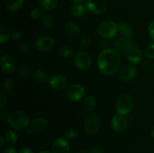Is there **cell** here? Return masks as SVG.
I'll return each instance as SVG.
<instances>
[{"mask_svg": "<svg viewBox=\"0 0 154 153\" xmlns=\"http://www.w3.org/2000/svg\"><path fill=\"white\" fill-rule=\"evenodd\" d=\"M119 32L122 35L126 38H131L135 34L134 28L132 25L125 22H121L118 24Z\"/></svg>", "mask_w": 154, "mask_h": 153, "instance_id": "16", "label": "cell"}, {"mask_svg": "<svg viewBox=\"0 0 154 153\" xmlns=\"http://www.w3.org/2000/svg\"><path fill=\"white\" fill-rule=\"evenodd\" d=\"M83 106L87 112H90L93 110L96 106V100L93 96H88L83 101Z\"/></svg>", "mask_w": 154, "mask_h": 153, "instance_id": "24", "label": "cell"}, {"mask_svg": "<svg viewBox=\"0 0 154 153\" xmlns=\"http://www.w3.org/2000/svg\"><path fill=\"white\" fill-rule=\"evenodd\" d=\"M79 135V131L76 128H70L66 133V137L68 140H74Z\"/></svg>", "mask_w": 154, "mask_h": 153, "instance_id": "30", "label": "cell"}, {"mask_svg": "<svg viewBox=\"0 0 154 153\" xmlns=\"http://www.w3.org/2000/svg\"><path fill=\"white\" fill-rule=\"evenodd\" d=\"M49 84L54 89L61 91L67 86V80L60 74H54L50 77Z\"/></svg>", "mask_w": 154, "mask_h": 153, "instance_id": "10", "label": "cell"}, {"mask_svg": "<svg viewBox=\"0 0 154 153\" xmlns=\"http://www.w3.org/2000/svg\"><path fill=\"white\" fill-rule=\"evenodd\" d=\"M14 88V83L13 81L11 80V79H5L4 80V82H3V88H4V91L5 92L10 93L13 90Z\"/></svg>", "mask_w": 154, "mask_h": 153, "instance_id": "29", "label": "cell"}, {"mask_svg": "<svg viewBox=\"0 0 154 153\" xmlns=\"http://www.w3.org/2000/svg\"><path fill=\"white\" fill-rule=\"evenodd\" d=\"M132 40L129 38H119L117 40H115V46H117V49L121 51H126L128 48L132 46Z\"/></svg>", "mask_w": 154, "mask_h": 153, "instance_id": "19", "label": "cell"}, {"mask_svg": "<svg viewBox=\"0 0 154 153\" xmlns=\"http://www.w3.org/2000/svg\"><path fill=\"white\" fill-rule=\"evenodd\" d=\"M9 38H11L10 33L4 27H2L1 31H0V42L1 44H4L5 42L8 41Z\"/></svg>", "mask_w": 154, "mask_h": 153, "instance_id": "28", "label": "cell"}, {"mask_svg": "<svg viewBox=\"0 0 154 153\" xmlns=\"http://www.w3.org/2000/svg\"><path fill=\"white\" fill-rule=\"evenodd\" d=\"M10 37L11 38L14 40H18V39L20 38L21 33L20 32L17 31V30H14V31H12L10 33Z\"/></svg>", "mask_w": 154, "mask_h": 153, "instance_id": "36", "label": "cell"}, {"mask_svg": "<svg viewBox=\"0 0 154 153\" xmlns=\"http://www.w3.org/2000/svg\"><path fill=\"white\" fill-rule=\"evenodd\" d=\"M42 11L40 8H35L34 9H32V10L31 11V17L32 19H38L42 16Z\"/></svg>", "mask_w": 154, "mask_h": 153, "instance_id": "32", "label": "cell"}, {"mask_svg": "<svg viewBox=\"0 0 154 153\" xmlns=\"http://www.w3.org/2000/svg\"><path fill=\"white\" fill-rule=\"evenodd\" d=\"M85 8L86 7H84L81 4H75L71 7L70 12L73 16H76V17H79V16H81L85 14Z\"/></svg>", "mask_w": 154, "mask_h": 153, "instance_id": "22", "label": "cell"}, {"mask_svg": "<svg viewBox=\"0 0 154 153\" xmlns=\"http://www.w3.org/2000/svg\"><path fill=\"white\" fill-rule=\"evenodd\" d=\"M59 52L64 57H71L73 55V50L72 48L66 45H63L59 49Z\"/></svg>", "mask_w": 154, "mask_h": 153, "instance_id": "26", "label": "cell"}, {"mask_svg": "<svg viewBox=\"0 0 154 153\" xmlns=\"http://www.w3.org/2000/svg\"><path fill=\"white\" fill-rule=\"evenodd\" d=\"M133 106L134 103L132 98L125 94L118 98L116 104V110L119 115L126 116L132 111Z\"/></svg>", "mask_w": 154, "mask_h": 153, "instance_id": "4", "label": "cell"}, {"mask_svg": "<svg viewBox=\"0 0 154 153\" xmlns=\"http://www.w3.org/2000/svg\"><path fill=\"white\" fill-rule=\"evenodd\" d=\"M24 0H5V6L11 12L19 10L23 4Z\"/></svg>", "mask_w": 154, "mask_h": 153, "instance_id": "20", "label": "cell"}, {"mask_svg": "<svg viewBox=\"0 0 154 153\" xmlns=\"http://www.w3.org/2000/svg\"><path fill=\"white\" fill-rule=\"evenodd\" d=\"M48 122L45 118H37L32 122L31 127L33 130L36 132H42L48 128Z\"/></svg>", "mask_w": 154, "mask_h": 153, "instance_id": "17", "label": "cell"}, {"mask_svg": "<svg viewBox=\"0 0 154 153\" xmlns=\"http://www.w3.org/2000/svg\"><path fill=\"white\" fill-rule=\"evenodd\" d=\"M58 0H39V5L44 10H51L57 5Z\"/></svg>", "mask_w": 154, "mask_h": 153, "instance_id": "21", "label": "cell"}, {"mask_svg": "<svg viewBox=\"0 0 154 153\" xmlns=\"http://www.w3.org/2000/svg\"><path fill=\"white\" fill-rule=\"evenodd\" d=\"M150 134H151L152 137L154 138V127L153 128H152L151 131H150Z\"/></svg>", "mask_w": 154, "mask_h": 153, "instance_id": "45", "label": "cell"}, {"mask_svg": "<svg viewBox=\"0 0 154 153\" xmlns=\"http://www.w3.org/2000/svg\"><path fill=\"white\" fill-rule=\"evenodd\" d=\"M85 7L90 13L99 14L106 10L108 7L107 0H86Z\"/></svg>", "mask_w": 154, "mask_h": 153, "instance_id": "7", "label": "cell"}, {"mask_svg": "<svg viewBox=\"0 0 154 153\" xmlns=\"http://www.w3.org/2000/svg\"><path fill=\"white\" fill-rule=\"evenodd\" d=\"M75 2V4H81L84 2V0H72Z\"/></svg>", "mask_w": 154, "mask_h": 153, "instance_id": "43", "label": "cell"}, {"mask_svg": "<svg viewBox=\"0 0 154 153\" xmlns=\"http://www.w3.org/2000/svg\"><path fill=\"white\" fill-rule=\"evenodd\" d=\"M90 153H103V150H102V148H100V147L95 146L90 149Z\"/></svg>", "mask_w": 154, "mask_h": 153, "instance_id": "40", "label": "cell"}, {"mask_svg": "<svg viewBox=\"0 0 154 153\" xmlns=\"http://www.w3.org/2000/svg\"><path fill=\"white\" fill-rule=\"evenodd\" d=\"M120 65V58L118 52L112 48L104 50L98 57V67L105 75H111L118 70Z\"/></svg>", "mask_w": 154, "mask_h": 153, "instance_id": "1", "label": "cell"}, {"mask_svg": "<svg viewBox=\"0 0 154 153\" xmlns=\"http://www.w3.org/2000/svg\"><path fill=\"white\" fill-rule=\"evenodd\" d=\"M4 144H5L4 138H3L2 136H1V137H0V147L2 148V147L4 146Z\"/></svg>", "mask_w": 154, "mask_h": 153, "instance_id": "42", "label": "cell"}, {"mask_svg": "<svg viewBox=\"0 0 154 153\" xmlns=\"http://www.w3.org/2000/svg\"><path fill=\"white\" fill-rule=\"evenodd\" d=\"M33 78L35 80L38 81V82H44L46 80L47 75L43 70L38 69V70H35L33 73Z\"/></svg>", "mask_w": 154, "mask_h": 153, "instance_id": "25", "label": "cell"}, {"mask_svg": "<svg viewBox=\"0 0 154 153\" xmlns=\"http://www.w3.org/2000/svg\"><path fill=\"white\" fill-rule=\"evenodd\" d=\"M81 44L82 46H88L89 45L91 44V40H90V37L86 34L83 35L82 37L81 38Z\"/></svg>", "mask_w": 154, "mask_h": 153, "instance_id": "35", "label": "cell"}, {"mask_svg": "<svg viewBox=\"0 0 154 153\" xmlns=\"http://www.w3.org/2000/svg\"><path fill=\"white\" fill-rule=\"evenodd\" d=\"M137 74V69L133 66L128 65L123 68L120 73V78L122 80L128 81L135 77Z\"/></svg>", "mask_w": 154, "mask_h": 153, "instance_id": "15", "label": "cell"}, {"mask_svg": "<svg viewBox=\"0 0 154 153\" xmlns=\"http://www.w3.org/2000/svg\"><path fill=\"white\" fill-rule=\"evenodd\" d=\"M111 124L114 131L117 133H122L126 130L127 127V120L124 116L117 115L113 117Z\"/></svg>", "mask_w": 154, "mask_h": 153, "instance_id": "11", "label": "cell"}, {"mask_svg": "<svg viewBox=\"0 0 154 153\" xmlns=\"http://www.w3.org/2000/svg\"><path fill=\"white\" fill-rule=\"evenodd\" d=\"M55 42L53 38L50 36H41L38 38L36 39L35 46L38 50L42 52H47L52 49L54 46Z\"/></svg>", "mask_w": 154, "mask_h": 153, "instance_id": "9", "label": "cell"}, {"mask_svg": "<svg viewBox=\"0 0 154 153\" xmlns=\"http://www.w3.org/2000/svg\"><path fill=\"white\" fill-rule=\"evenodd\" d=\"M5 140L8 143L14 144L17 140V135L13 130H8L5 133Z\"/></svg>", "mask_w": 154, "mask_h": 153, "instance_id": "27", "label": "cell"}, {"mask_svg": "<svg viewBox=\"0 0 154 153\" xmlns=\"http://www.w3.org/2000/svg\"><path fill=\"white\" fill-rule=\"evenodd\" d=\"M52 149L54 153H69L70 146L65 138L59 137L53 143Z\"/></svg>", "mask_w": 154, "mask_h": 153, "instance_id": "13", "label": "cell"}, {"mask_svg": "<svg viewBox=\"0 0 154 153\" xmlns=\"http://www.w3.org/2000/svg\"><path fill=\"white\" fill-rule=\"evenodd\" d=\"M2 153H17V152L16 149H15L14 147L8 146V147H6V148H5Z\"/></svg>", "mask_w": 154, "mask_h": 153, "instance_id": "39", "label": "cell"}, {"mask_svg": "<svg viewBox=\"0 0 154 153\" xmlns=\"http://www.w3.org/2000/svg\"><path fill=\"white\" fill-rule=\"evenodd\" d=\"M98 33L105 39L113 38L119 31L118 24L112 20H105L98 27Z\"/></svg>", "mask_w": 154, "mask_h": 153, "instance_id": "3", "label": "cell"}, {"mask_svg": "<svg viewBox=\"0 0 154 153\" xmlns=\"http://www.w3.org/2000/svg\"><path fill=\"white\" fill-rule=\"evenodd\" d=\"M102 121L100 117L96 114H90L84 121V129L89 134L96 133L100 128Z\"/></svg>", "mask_w": 154, "mask_h": 153, "instance_id": "5", "label": "cell"}, {"mask_svg": "<svg viewBox=\"0 0 154 153\" xmlns=\"http://www.w3.org/2000/svg\"><path fill=\"white\" fill-rule=\"evenodd\" d=\"M31 50V44L29 43H27V42H24V43H22L20 45V50L23 52H28L29 51Z\"/></svg>", "mask_w": 154, "mask_h": 153, "instance_id": "34", "label": "cell"}, {"mask_svg": "<svg viewBox=\"0 0 154 153\" xmlns=\"http://www.w3.org/2000/svg\"><path fill=\"white\" fill-rule=\"evenodd\" d=\"M7 102V98L3 93L0 94V108H2Z\"/></svg>", "mask_w": 154, "mask_h": 153, "instance_id": "38", "label": "cell"}, {"mask_svg": "<svg viewBox=\"0 0 154 153\" xmlns=\"http://www.w3.org/2000/svg\"><path fill=\"white\" fill-rule=\"evenodd\" d=\"M65 31L72 37H78L81 34L80 26L74 22H68L65 25Z\"/></svg>", "mask_w": 154, "mask_h": 153, "instance_id": "18", "label": "cell"}, {"mask_svg": "<svg viewBox=\"0 0 154 153\" xmlns=\"http://www.w3.org/2000/svg\"><path fill=\"white\" fill-rule=\"evenodd\" d=\"M4 115H5V112H0V118H1V120H2L3 118H4Z\"/></svg>", "mask_w": 154, "mask_h": 153, "instance_id": "44", "label": "cell"}, {"mask_svg": "<svg viewBox=\"0 0 154 153\" xmlns=\"http://www.w3.org/2000/svg\"><path fill=\"white\" fill-rule=\"evenodd\" d=\"M0 65L2 70L5 73H11L16 68V62L13 57L5 55L2 56L0 60Z\"/></svg>", "mask_w": 154, "mask_h": 153, "instance_id": "14", "label": "cell"}, {"mask_svg": "<svg viewBox=\"0 0 154 153\" xmlns=\"http://www.w3.org/2000/svg\"><path fill=\"white\" fill-rule=\"evenodd\" d=\"M75 64L81 70H87L92 65V57L86 51H79L75 58Z\"/></svg>", "mask_w": 154, "mask_h": 153, "instance_id": "6", "label": "cell"}, {"mask_svg": "<svg viewBox=\"0 0 154 153\" xmlns=\"http://www.w3.org/2000/svg\"><path fill=\"white\" fill-rule=\"evenodd\" d=\"M8 123L16 130H23L29 125V118L23 111H14L8 117Z\"/></svg>", "mask_w": 154, "mask_h": 153, "instance_id": "2", "label": "cell"}, {"mask_svg": "<svg viewBox=\"0 0 154 153\" xmlns=\"http://www.w3.org/2000/svg\"><path fill=\"white\" fill-rule=\"evenodd\" d=\"M145 55L147 58H154V43L147 45L145 49Z\"/></svg>", "mask_w": 154, "mask_h": 153, "instance_id": "31", "label": "cell"}, {"mask_svg": "<svg viewBox=\"0 0 154 153\" xmlns=\"http://www.w3.org/2000/svg\"><path fill=\"white\" fill-rule=\"evenodd\" d=\"M42 22L44 26L48 29H52L55 27V20L50 14H44L42 18Z\"/></svg>", "mask_w": 154, "mask_h": 153, "instance_id": "23", "label": "cell"}, {"mask_svg": "<svg viewBox=\"0 0 154 153\" xmlns=\"http://www.w3.org/2000/svg\"><path fill=\"white\" fill-rule=\"evenodd\" d=\"M85 94L84 86L80 84H73L67 89L66 95L68 98L72 102H76L83 98Z\"/></svg>", "mask_w": 154, "mask_h": 153, "instance_id": "8", "label": "cell"}, {"mask_svg": "<svg viewBox=\"0 0 154 153\" xmlns=\"http://www.w3.org/2000/svg\"><path fill=\"white\" fill-rule=\"evenodd\" d=\"M125 55L128 61L132 64H138L142 59V52L141 50L133 46L125 51Z\"/></svg>", "mask_w": 154, "mask_h": 153, "instance_id": "12", "label": "cell"}, {"mask_svg": "<svg viewBox=\"0 0 154 153\" xmlns=\"http://www.w3.org/2000/svg\"><path fill=\"white\" fill-rule=\"evenodd\" d=\"M148 33L150 38L154 41V20L152 21L148 26Z\"/></svg>", "mask_w": 154, "mask_h": 153, "instance_id": "37", "label": "cell"}, {"mask_svg": "<svg viewBox=\"0 0 154 153\" xmlns=\"http://www.w3.org/2000/svg\"><path fill=\"white\" fill-rule=\"evenodd\" d=\"M38 153H51L50 152H48V151H42V152H40Z\"/></svg>", "mask_w": 154, "mask_h": 153, "instance_id": "46", "label": "cell"}, {"mask_svg": "<svg viewBox=\"0 0 154 153\" xmlns=\"http://www.w3.org/2000/svg\"><path fill=\"white\" fill-rule=\"evenodd\" d=\"M17 73L22 76H27L29 74V70L26 66L22 65L18 68Z\"/></svg>", "mask_w": 154, "mask_h": 153, "instance_id": "33", "label": "cell"}, {"mask_svg": "<svg viewBox=\"0 0 154 153\" xmlns=\"http://www.w3.org/2000/svg\"><path fill=\"white\" fill-rule=\"evenodd\" d=\"M19 153H33L32 150L30 149L28 147H23L20 150Z\"/></svg>", "mask_w": 154, "mask_h": 153, "instance_id": "41", "label": "cell"}]
</instances>
